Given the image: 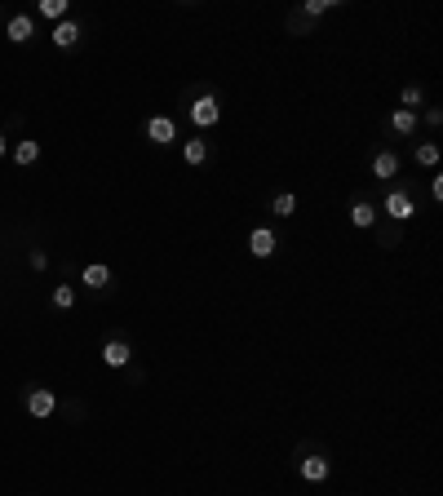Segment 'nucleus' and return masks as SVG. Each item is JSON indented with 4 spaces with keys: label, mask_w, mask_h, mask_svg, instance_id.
<instances>
[{
    "label": "nucleus",
    "mask_w": 443,
    "mask_h": 496,
    "mask_svg": "<svg viewBox=\"0 0 443 496\" xmlns=\"http://www.w3.org/2000/svg\"><path fill=\"white\" fill-rule=\"evenodd\" d=\"M302 478H306V483H324V478H328V461L324 456H306L302 461Z\"/></svg>",
    "instance_id": "9"
},
{
    "label": "nucleus",
    "mask_w": 443,
    "mask_h": 496,
    "mask_svg": "<svg viewBox=\"0 0 443 496\" xmlns=\"http://www.w3.org/2000/svg\"><path fill=\"white\" fill-rule=\"evenodd\" d=\"M40 13H45V18H54V23H62V18H67V0H40Z\"/></svg>",
    "instance_id": "16"
},
{
    "label": "nucleus",
    "mask_w": 443,
    "mask_h": 496,
    "mask_svg": "<svg viewBox=\"0 0 443 496\" xmlns=\"http://www.w3.org/2000/svg\"><path fill=\"white\" fill-rule=\"evenodd\" d=\"M390 129H395V134H413V129H417V115L399 107L395 115H390Z\"/></svg>",
    "instance_id": "14"
},
{
    "label": "nucleus",
    "mask_w": 443,
    "mask_h": 496,
    "mask_svg": "<svg viewBox=\"0 0 443 496\" xmlns=\"http://www.w3.org/2000/svg\"><path fill=\"white\" fill-rule=\"evenodd\" d=\"M5 151H9V146H5V134H0V155H5Z\"/></svg>",
    "instance_id": "22"
},
{
    "label": "nucleus",
    "mask_w": 443,
    "mask_h": 496,
    "mask_svg": "<svg viewBox=\"0 0 443 496\" xmlns=\"http://www.w3.org/2000/svg\"><path fill=\"white\" fill-rule=\"evenodd\" d=\"M218 115H222V107H218V98H213V93H204V98H195V102H191V120L200 129H213V124H218Z\"/></svg>",
    "instance_id": "1"
},
{
    "label": "nucleus",
    "mask_w": 443,
    "mask_h": 496,
    "mask_svg": "<svg viewBox=\"0 0 443 496\" xmlns=\"http://www.w3.org/2000/svg\"><path fill=\"white\" fill-rule=\"evenodd\" d=\"M350 222H355L359 230H364V226H372V222H377V208H372L368 200H359V204L350 208Z\"/></svg>",
    "instance_id": "13"
},
{
    "label": "nucleus",
    "mask_w": 443,
    "mask_h": 496,
    "mask_svg": "<svg viewBox=\"0 0 443 496\" xmlns=\"http://www.w3.org/2000/svg\"><path fill=\"white\" fill-rule=\"evenodd\" d=\"M80 279H85L89 288H107L111 284V271L102 266V261H93V266H85V275H80Z\"/></svg>",
    "instance_id": "12"
},
{
    "label": "nucleus",
    "mask_w": 443,
    "mask_h": 496,
    "mask_svg": "<svg viewBox=\"0 0 443 496\" xmlns=\"http://www.w3.org/2000/svg\"><path fill=\"white\" fill-rule=\"evenodd\" d=\"M13 160H18L23 169H27V164H36V160H40V142H31V138L13 142Z\"/></svg>",
    "instance_id": "11"
},
{
    "label": "nucleus",
    "mask_w": 443,
    "mask_h": 496,
    "mask_svg": "<svg viewBox=\"0 0 443 496\" xmlns=\"http://www.w3.org/2000/svg\"><path fill=\"white\" fill-rule=\"evenodd\" d=\"M324 9H333V0H306V13L315 18V13H324Z\"/></svg>",
    "instance_id": "21"
},
{
    "label": "nucleus",
    "mask_w": 443,
    "mask_h": 496,
    "mask_svg": "<svg viewBox=\"0 0 443 496\" xmlns=\"http://www.w3.org/2000/svg\"><path fill=\"white\" fill-rule=\"evenodd\" d=\"M417 107H421V89H417V85H408V89H403V111H413V115H417Z\"/></svg>",
    "instance_id": "20"
},
{
    "label": "nucleus",
    "mask_w": 443,
    "mask_h": 496,
    "mask_svg": "<svg viewBox=\"0 0 443 496\" xmlns=\"http://www.w3.org/2000/svg\"><path fill=\"white\" fill-rule=\"evenodd\" d=\"M146 138H151V142H160V146H164V142H173V138H177V124L169 120V115H155V120H151V124H146Z\"/></svg>",
    "instance_id": "6"
},
{
    "label": "nucleus",
    "mask_w": 443,
    "mask_h": 496,
    "mask_svg": "<svg viewBox=\"0 0 443 496\" xmlns=\"http://www.w3.org/2000/svg\"><path fill=\"white\" fill-rule=\"evenodd\" d=\"M31 31H36V27H31L27 13H13V18H9V40H13V45H27Z\"/></svg>",
    "instance_id": "8"
},
{
    "label": "nucleus",
    "mask_w": 443,
    "mask_h": 496,
    "mask_svg": "<svg viewBox=\"0 0 443 496\" xmlns=\"http://www.w3.org/2000/svg\"><path fill=\"white\" fill-rule=\"evenodd\" d=\"M182 155H187V164H204V160H208V146H204V138H191V142L182 146Z\"/></svg>",
    "instance_id": "15"
},
{
    "label": "nucleus",
    "mask_w": 443,
    "mask_h": 496,
    "mask_svg": "<svg viewBox=\"0 0 443 496\" xmlns=\"http://www.w3.org/2000/svg\"><path fill=\"white\" fill-rule=\"evenodd\" d=\"M23 403H27L31 417H40V421H45V417H54L58 394H54V390H27V399H23Z\"/></svg>",
    "instance_id": "2"
},
{
    "label": "nucleus",
    "mask_w": 443,
    "mask_h": 496,
    "mask_svg": "<svg viewBox=\"0 0 443 496\" xmlns=\"http://www.w3.org/2000/svg\"><path fill=\"white\" fill-rule=\"evenodd\" d=\"M76 40H80V27H76L71 18H62V23H54V45H58V49H71Z\"/></svg>",
    "instance_id": "7"
},
{
    "label": "nucleus",
    "mask_w": 443,
    "mask_h": 496,
    "mask_svg": "<svg viewBox=\"0 0 443 496\" xmlns=\"http://www.w3.org/2000/svg\"><path fill=\"white\" fill-rule=\"evenodd\" d=\"M395 173H399V155L395 151H382L372 160V177H395Z\"/></svg>",
    "instance_id": "10"
},
{
    "label": "nucleus",
    "mask_w": 443,
    "mask_h": 496,
    "mask_svg": "<svg viewBox=\"0 0 443 496\" xmlns=\"http://www.w3.org/2000/svg\"><path fill=\"white\" fill-rule=\"evenodd\" d=\"M382 208H386V213H390V218H395V222H408V218H413V213H417V204H413V200H408V195H403V191H390Z\"/></svg>",
    "instance_id": "4"
},
{
    "label": "nucleus",
    "mask_w": 443,
    "mask_h": 496,
    "mask_svg": "<svg viewBox=\"0 0 443 496\" xmlns=\"http://www.w3.org/2000/svg\"><path fill=\"white\" fill-rule=\"evenodd\" d=\"M54 306H58V310H71V306H76V293H71L67 284H58V288H54Z\"/></svg>",
    "instance_id": "19"
},
{
    "label": "nucleus",
    "mask_w": 443,
    "mask_h": 496,
    "mask_svg": "<svg viewBox=\"0 0 443 496\" xmlns=\"http://www.w3.org/2000/svg\"><path fill=\"white\" fill-rule=\"evenodd\" d=\"M417 164L435 169V164H439V146H435V142H421V146H417Z\"/></svg>",
    "instance_id": "17"
},
{
    "label": "nucleus",
    "mask_w": 443,
    "mask_h": 496,
    "mask_svg": "<svg viewBox=\"0 0 443 496\" xmlns=\"http://www.w3.org/2000/svg\"><path fill=\"white\" fill-rule=\"evenodd\" d=\"M249 248H253V257H275V248H280V240H275V230L257 226L253 235H249Z\"/></svg>",
    "instance_id": "5"
},
{
    "label": "nucleus",
    "mask_w": 443,
    "mask_h": 496,
    "mask_svg": "<svg viewBox=\"0 0 443 496\" xmlns=\"http://www.w3.org/2000/svg\"><path fill=\"white\" fill-rule=\"evenodd\" d=\"M271 208H275V218H293V208H297V200H293V195L284 191V195H275V204H271Z\"/></svg>",
    "instance_id": "18"
},
{
    "label": "nucleus",
    "mask_w": 443,
    "mask_h": 496,
    "mask_svg": "<svg viewBox=\"0 0 443 496\" xmlns=\"http://www.w3.org/2000/svg\"><path fill=\"white\" fill-rule=\"evenodd\" d=\"M129 359H134V346H129V341H120V337H111L107 346H102V363H107V368H124V363Z\"/></svg>",
    "instance_id": "3"
}]
</instances>
